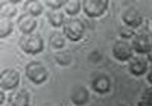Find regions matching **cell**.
Wrapping results in <instances>:
<instances>
[{"mask_svg": "<svg viewBox=\"0 0 152 106\" xmlns=\"http://www.w3.org/2000/svg\"><path fill=\"white\" fill-rule=\"evenodd\" d=\"M88 58H90V61H93V62H97L99 59H100V55L97 52H93V53H90V55H88Z\"/></svg>", "mask_w": 152, "mask_h": 106, "instance_id": "cb8c5ba5", "label": "cell"}, {"mask_svg": "<svg viewBox=\"0 0 152 106\" xmlns=\"http://www.w3.org/2000/svg\"><path fill=\"white\" fill-rule=\"evenodd\" d=\"M151 41H152V36H151Z\"/></svg>", "mask_w": 152, "mask_h": 106, "instance_id": "f546056e", "label": "cell"}, {"mask_svg": "<svg viewBox=\"0 0 152 106\" xmlns=\"http://www.w3.org/2000/svg\"><path fill=\"white\" fill-rule=\"evenodd\" d=\"M43 8H44V3L38 2V0H31V2L24 3V12H26V14H31L32 17L41 15L43 14Z\"/></svg>", "mask_w": 152, "mask_h": 106, "instance_id": "2e32d148", "label": "cell"}, {"mask_svg": "<svg viewBox=\"0 0 152 106\" xmlns=\"http://www.w3.org/2000/svg\"><path fill=\"white\" fill-rule=\"evenodd\" d=\"M66 0H46L44 5L50 8V11H59L61 8L66 6Z\"/></svg>", "mask_w": 152, "mask_h": 106, "instance_id": "7402d4cb", "label": "cell"}, {"mask_svg": "<svg viewBox=\"0 0 152 106\" xmlns=\"http://www.w3.org/2000/svg\"><path fill=\"white\" fill-rule=\"evenodd\" d=\"M0 103H2V105L5 103V91H3V89L0 91Z\"/></svg>", "mask_w": 152, "mask_h": 106, "instance_id": "484cf974", "label": "cell"}, {"mask_svg": "<svg viewBox=\"0 0 152 106\" xmlns=\"http://www.w3.org/2000/svg\"><path fill=\"white\" fill-rule=\"evenodd\" d=\"M70 100L75 106H85L90 102V92L85 86H75L70 91Z\"/></svg>", "mask_w": 152, "mask_h": 106, "instance_id": "7c38bea8", "label": "cell"}, {"mask_svg": "<svg viewBox=\"0 0 152 106\" xmlns=\"http://www.w3.org/2000/svg\"><path fill=\"white\" fill-rule=\"evenodd\" d=\"M24 73H26L28 81H31L35 85H41L46 82V79L49 76L46 65L38 62V61H31L29 64H26V68H24Z\"/></svg>", "mask_w": 152, "mask_h": 106, "instance_id": "7a4b0ae2", "label": "cell"}, {"mask_svg": "<svg viewBox=\"0 0 152 106\" xmlns=\"http://www.w3.org/2000/svg\"><path fill=\"white\" fill-rule=\"evenodd\" d=\"M12 29H14L12 21L9 18H2V21H0V38L5 39L6 36H9L12 33Z\"/></svg>", "mask_w": 152, "mask_h": 106, "instance_id": "d6986e66", "label": "cell"}, {"mask_svg": "<svg viewBox=\"0 0 152 106\" xmlns=\"http://www.w3.org/2000/svg\"><path fill=\"white\" fill-rule=\"evenodd\" d=\"M18 46L28 55H38V53H41L44 50V39L38 33L23 35L18 41Z\"/></svg>", "mask_w": 152, "mask_h": 106, "instance_id": "6da1fadb", "label": "cell"}, {"mask_svg": "<svg viewBox=\"0 0 152 106\" xmlns=\"http://www.w3.org/2000/svg\"><path fill=\"white\" fill-rule=\"evenodd\" d=\"M151 28H152V18H151Z\"/></svg>", "mask_w": 152, "mask_h": 106, "instance_id": "f1b7e54d", "label": "cell"}, {"mask_svg": "<svg viewBox=\"0 0 152 106\" xmlns=\"http://www.w3.org/2000/svg\"><path fill=\"white\" fill-rule=\"evenodd\" d=\"M108 0H84L82 11L88 18H99L108 11Z\"/></svg>", "mask_w": 152, "mask_h": 106, "instance_id": "277c9868", "label": "cell"}, {"mask_svg": "<svg viewBox=\"0 0 152 106\" xmlns=\"http://www.w3.org/2000/svg\"><path fill=\"white\" fill-rule=\"evenodd\" d=\"M146 79H148V83L152 86V67L149 68V71H148V74H146Z\"/></svg>", "mask_w": 152, "mask_h": 106, "instance_id": "d4e9b609", "label": "cell"}, {"mask_svg": "<svg viewBox=\"0 0 152 106\" xmlns=\"http://www.w3.org/2000/svg\"><path fill=\"white\" fill-rule=\"evenodd\" d=\"M66 36H64V33L62 32H53L52 35H50V38H49V44H50V47H52V50H62L64 49V46H66Z\"/></svg>", "mask_w": 152, "mask_h": 106, "instance_id": "9a60e30c", "label": "cell"}, {"mask_svg": "<svg viewBox=\"0 0 152 106\" xmlns=\"http://www.w3.org/2000/svg\"><path fill=\"white\" fill-rule=\"evenodd\" d=\"M47 23L52 26L53 29H59V28H64L66 24V14L61 11H49L47 12Z\"/></svg>", "mask_w": 152, "mask_h": 106, "instance_id": "5bb4252c", "label": "cell"}, {"mask_svg": "<svg viewBox=\"0 0 152 106\" xmlns=\"http://www.w3.org/2000/svg\"><path fill=\"white\" fill-rule=\"evenodd\" d=\"M119 36H120V39H123V41H129V39H132V38L135 36V33H134L132 29L123 26V28L119 29Z\"/></svg>", "mask_w": 152, "mask_h": 106, "instance_id": "603a6c76", "label": "cell"}, {"mask_svg": "<svg viewBox=\"0 0 152 106\" xmlns=\"http://www.w3.org/2000/svg\"><path fill=\"white\" fill-rule=\"evenodd\" d=\"M137 106H152V86H148L146 89H143Z\"/></svg>", "mask_w": 152, "mask_h": 106, "instance_id": "ffe728a7", "label": "cell"}, {"mask_svg": "<svg viewBox=\"0 0 152 106\" xmlns=\"http://www.w3.org/2000/svg\"><path fill=\"white\" fill-rule=\"evenodd\" d=\"M56 62L59 65H62V67H66V65H70L72 64V55L70 53H66V52H62V53H58V55L55 56Z\"/></svg>", "mask_w": 152, "mask_h": 106, "instance_id": "44dd1931", "label": "cell"}, {"mask_svg": "<svg viewBox=\"0 0 152 106\" xmlns=\"http://www.w3.org/2000/svg\"><path fill=\"white\" fill-rule=\"evenodd\" d=\"M64 36L72 43H78L85 35V24L79 18H70L66 21L64 28H62Z\"/></svg>", "mask_w": 152, "mask_h": 106, "instance_id": "3957f363", "label": "cell"}, {"mask_svg": "<svg viewBox=\"0 0 152 106\" xmlns=\"http://www.w3.org/2000/svg\"><path fill=\"white\" fill-rule=\"evenodd\" d=\"M11 106H29L31 105V94L26 89H15L9 96Z\"/></svg>", "mask_w": 152, "mask_h": 106, "instance_id": "4fadbf2b", "label": "cell"}, {"mask_svg": "<svg viewBox=\"0 0 152 106\" xmlns=\"http://www.w3.org/2000/svg\"><path fill=\"white\" fill-rule=\"evenodd\" d=\"M81 11H82V2H79V0H69L64 6V14H67L72 18H75V15H78Z\"/></svg>", "mask_w": 152, "mask_h": 106, "instance_id": "e0dca14e", "label": "cell"}, {"mask_svg": "<svg viewBox=\"0 0 152 106\" xmlns=\"http://www.w3.org/2000/svg\"><path fill=\"white\" fill-rule=\"evenodd\" d=\"M132 50L135 55L138 56H143V55H148V53L152 50V41H151V36L148 33H138L132 38Z\"/></svg>", "mask_w": 152, "mask_h": 106, "instance_id": "52a82bcc", "label": "cell"}, {"mask_svg": "<svg viewBox=\"0 0 152 106\" xmlns=\"http://www.w3.org/2000/svg\"><path fill=\"white\" fill-rule=\"evenodd\" d=\"M111 52H113L114 59H117L119 62H129L135 56L131 43L129 41H123V39H119V41L114 43Z\"/></svg>", "mask_w": 152, "mask_h": 106, "instance_id": "5b68a950", "label": "cell"}, {"mask_svg": "<svg viewBox=\"0 0 152 106\" xmlns=\"http://www.w3.org/2000/svg\"><path fill=\"white\" fill-rule=\"evenodd\" d=\"M117 106H126V105H123V103H119V105H117Z\"/></svg>", "mask_w": 152, "mask_h": 106, "instance_id": "83f0119b", "label": "cell"}, {"mask_svg": "<svg viewBox=\"0 0 152 106\" xmlns=\"http://www.w3.org/2000/svg\"><path fill=\"white\" fill-rule=\"evenodd\" d=\"M122 21L126 28L134 30V29H138L143 24V17H142L140 12H138L137 8H128L122 12Z\"/></svg>", "mask_w": 152, "mask_h": 106, "instance_id": "ba28073f", "label": "cell"}, {"mask_svg": "<svg viewBox=\"0 0 152 106\" xmlns=\"http://www.w3.org/2000/svg\"><path fill=\"white\" fill-rule=\"evenodd\" d=\"M17 14V2H2V18H12Z\"/></svg>", "mask_w": 152, "mask_h": 106, "instance_id": "ac0fdd59", "label": "cell"}, {"mask_svg": "<svg viewBox=\"0 0 152 106\" xmlns=\"http://www.w3.org/2000/svg\"><path fill=\"white\" fill-rule=\"evenodd\" d=\"M20 83V74L14 68H5L0 74V88L3 91H15Z\"/></svg>", "mask_w": 152, "mask_h": 106, "instance_id": "8992f818", "label": "cell"}, {"mask_svg": "<svg viewBox=\"0 0 152 106\" xmlns=\"http://www.w3.org/2000/svg\"><path fill=\"white\" fill-rule=\"evenodd\" d=\"M91 89L97 94H108L111 91V81L107 74L99 73L91 79Z\"/></svg>", "mask_w": 152, "mask_h": 106, "instance_id": "30bf717a", "label": "cell"}, {"mask_svg": "<svg viewBox=\"0 0 152 106\" xmlns=\"http://www.w3.org/2000/svg\"><path fill=\"white\" fill-rule=\"evenodd\" d=\"M128 70H129V73H131L132 76L142 77V76L148 74V71H149V62H148L146 58L135 55V56L128 62Z\"/></svg>", "mask_w": 152, "mask_h": 106, "instance_id": "9c48e42d", "label": "cell"}, {"mask_svg": "<svg viewBox=\"0 0 152 106\" xmlns=\"http://www.w3.org/2000/svg\"><path fill=\"white\" fill-rule=\"evenodd\" d=\"M17 26L23 35H32L34 30L37 29V18L32 17L31 14H21L17 20Z\"/></svg>", "mask_w": 152, "mask_h": 106, "instance_id": "8fae6325", "label": "cell"}, {"mask_svg": "<svg viewBox=\"0 0 152 106\" xmlns=\"http://www.w3.org/2000/svg\"><path fill=\"white\" fill-rule=\"evenodd\" d=\"M146 59H148V62H149V64H152V50L146 55Z\"/></svg>", "mask_w": 152, "mask_h": 106, "instance_id": "4316f807", "label": "cell"}]
</instances>
